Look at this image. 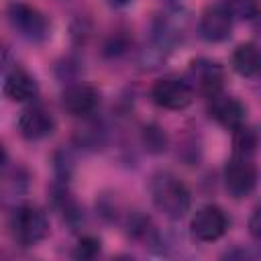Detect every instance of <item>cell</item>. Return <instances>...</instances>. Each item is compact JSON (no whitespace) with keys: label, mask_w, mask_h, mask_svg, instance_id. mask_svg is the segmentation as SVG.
<instances>
[{"label":"cell","mask_w":261,"mask_h":261,"mask_svg":"<svg viewBox=\"0 0 261 261\" xmlns=\"http://www.w3.org/2000/svg\"><path fill=\"white\" fill-rule=\"evenodd\" d=\"M98 92L86 84H73L61 94L63 108L73 116H88L98 108Z\"/></svg>","instance_id":"obj_10"},{"label":"cell","mask_w":261,"mask_h":261,"mask_svg":"<svg viewBox=\"0 0 261 261\" xmlns=\"http://www.w3.org/2000/svg\"><path fill=\"white\" fill-rule=\"evenodd\" d=\"M210 116L222 124L224 128H230V130H237L243 126L245 122V106L237 100V98H230L226 94H214L210 96Z\"/></svg>","instance_id":"obj_8"},{"label":"cell","mask_w":261,"mask_h":261,"mask_svg":"<svg viewBox=\"0 0 261 261\" xmlns=\"http://www.w3.org/2000/svg\"><path fill=\"white\" fill-rule=\"evenodd\" d=\"M149 192L155 208L167 218H181L190 210V204H192L190 190L177 175L169 171L155 173L151 177Z\"/></svg>","instance_id":"obj_1"},{"label":"cell","mask_w":261,"mask_h":261,"mask_svg":"<svg viewBox=\"0 0 261 261\" xmlns=\"http://www.w3.org/2000/svg\"><path fill=\"white\" fill-rule=\"evenodd\" d=\"M10 232L18 245L33 247L49 234V220L35 206H20L10 216Z\"/></svg>","instance_id":"obj_2"},{"label":"cell","mask_w":261,"mask_h":261,"mask_svg":"<svg viewBox=\"0 0 261 261\" xmlns=\"http://www.w3.org/2000/svg\"><path fill=\"white\" fill-rule=\"evenodd\" d=\"M224 8L230 12V16L241 18V20L255 18L259 12L257 0H224Z\"/></svg>","instance_id":"obj_15"},{"label":"cell","mask_w":261,"mask_h":261,"mask_svg":"<svg viewBox=\"0 0 261 261\" xmlns=\"http://www.w3.org/2000/svg\"><path fill=\"white\" fill-rule=\"evenodd\" d=\"M232 67L243 77L261 75V47L255 43H243L232 53Z\"/></svg>","instance_id":"obj_13"},{"label":"cell","mask_w":261,"mask_h":261,"mask_svg":"<svg viewBox=\"0 0 261 261\" xmlns=\"http://www.w3.org/2000/svg\"><path fill=\"white\" fill-rule=\"evenodd\" d=\"M4 94L12 102H31L39 96V86L27 71L14 69L4 77Z\"/></svg>","instance_id":"obj_12"},{"label":"cell","mask_w":261,"mask_h":261,"mask_svg":"<svg viewBox=\"0 0 261 261\" xmlns=\"http://www.w3.org/2000/svg\"><path fill=\"white\" fill-rule=\"evenodd\" d=\"M114 6H124V4H128V2H133V0H110Z\"/></svg>","instance_id":"obj_19"},{"label":"cell","mask_w":261,"mask_h":261,"mask_svg":"<svg viewBox=\"0 0 261 261\" xmlns=\"http://www.w3.org/2000/svg\"><path fill=\"white\" fill-rule=\"evenodd\" d=\"M249 232H251L257 241H261V206L255 208V212H253L251 218H249Z\"/></svg>","instance_id":"obj_18"},{"label":"cell","mask_w":261,"mask_h":261,"mask_svg":"<svg viewBox=\"0 0 261 261\" xmlns=\"http://www.w3.org/2000/svg\"><path fill=\"white\" fill-rule=\"evenodd\" d=\"M192 77L196 80L198 88L210 98L220 92L222 88V67L210 59H196L190 67Z\"/></svg>","instance_id":"obj_11"},{"label":"cell","mask_w":261,"mask_h":261,"mask_svg":"<svg viewBox=\"0 0 261 261\" xmlns=\"http://www.w3.org/2000/svg\"><path fill=\"white\" fill-rule=\"evenodd\" d=\"M151 98L157 106H161L165 110H184L192 104L194 90L186 80L175 77V75H167V77H161L153 84Z\"/></svg>","instance_id":"obj_4"},{"label":"cell","mask_w":261,"mask_h":261,"mask_svg":"<svg viewBox=\"0 0 261 261\" xmlns=\"http://www.w3.org/2000/svg\"><path fill=\"white\" fill-rule=\"evenodd\" d=\"M232 16L224 6H210L202 12L200 35L210 43H220L230 37Z\"/></svg>","instance_id":"obj_9"},{"label":"cell","mask_w":261,"mask_h":261,"mask_svg":"<svg viewBox=\"0 0 261 261\" xmlns=\"http://www.w3.org/2000/svg\"><path fill=\"white\" fill-rule=\"evenodd\" d=\"M98 253H100V241L94 239V237H84V239H80V243H77V247H75V251H73V255H75L77 259H94Z\"/></svg>","instance_id":"obj_16"},{"label":"cell","mask_w":261,"mask_h":261,"mask_svg":"<svg viewBox=\"0 0 261 261\" xmlns=\"http://www.w3.org/2000/svg\"><path fill=\"white\" fill-rule=\"evenodd\" d=\"M232 147H234V155H239V157H253V153L257 149V135L251 128L241 126V128L234 130Z\"/></svg>","instance_id":"obj_14"},{"label":"cell","mask_w":261,"mask_h":261,"mask_svg":"<svg viewBox=\"0 0 261 261\" xmlns=\"http://www.w3.org/2000/svg\"><path fill=\"white\" fill-rule=\"evenodd\" d=\"M16 124H18V133L27 141H41V139L53 135V130H55V120H53L51 112H47L41 106H31V108L22 110Z\"/></svg>","instance_id":"obj_7"},{"label":"cell","mask_w":261,"mask_h":261,"mask_svg":"<svg viewBox=\"0 0 261 261\" xmlns=\"http://www.w3.org/2000/svg\"><path fill=\"white\" fill-rule=\"evenodd\" d=\"M6 14H8L12 29L29 41L39 43L49 35V22L45 14L27 2H18V0L10 2L6 8Z\"/></svg>","instance_id":"obj_3"},{"label":"cell","mask_w":261,"mask_h":261,"mask_svg":"<svg viewBox=\"0 0 261 261\" xmlns=\"http://www.w3.org/2000/svg\"><path fill=\"white\" fill-rule=\"evenodd\" d=\"M190 228H192V234H194L198 241H202V243H212V241H218V239L226 232V228H228V218H226V214L222 212V208L208 204V206H202V208L194 214V218H192V222H190Z\"/></svg>","instance_id":"obj_6"},{"label":"cell","mask_w":261,"mask_h":261,"mask_svg":"<svg viewBox=\"0 0 261 261\" xmlns=\"http://www.w3.org/2000/svg\"><path fill=\"white\" fill-rule=\"evenodd\" d=\"M145 145L149 151H163L167 145V139L163 135V130H159L157 126H147L145 128Z\"/></svg>","instance_id":"obj_17"},{"label":"cell","mask_w":261,"mask_h":261,"mask_svg":"<svg viewBox=\"0 0 261 261\" xmlns=\"http://www.w3.org/2000/svg\"><path fill=\"white\" fill-rule=\"evenodd\" d=\"M257 186V167L251 157L232 155V159L224 165V188L232 198L249 196Z\"/></svg>","instance_id":"obj_5"}]
</instances>
